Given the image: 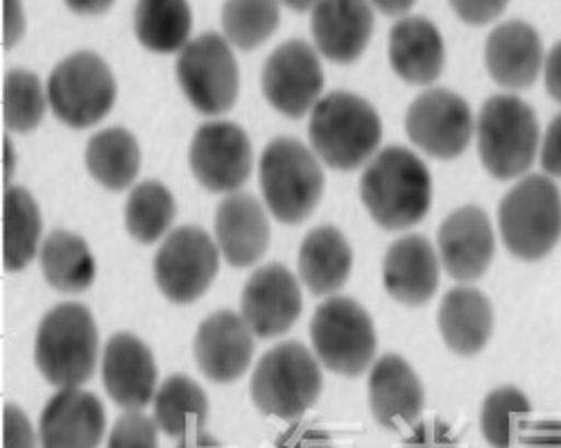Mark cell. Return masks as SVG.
<instances>
[{
	"instance_id": "22",
	"label": "cell",
	"mask_w": 561,
	"mask_h": 448,
	"mask_svg": "<svg viewBox=\"0 0 561 448\" xmlns=\"http://www.w3.org/2000/svg\"><path fill=\"white\" fill-rule=\"evenodd\" d=\"M486 71L505 89H530L546 64L539 32L525 21L501 23L484 46Z\"/></svg>"
},
{
	"instance_id": "44",
	"label": "cell",
	"mask_w": 561,
	"mask_h": 448,
	"mask_svg": "<svg viewBox=\"0 0 561 448\" xmlns=\"http://www.w3.org/2000/svg\"><path fill=\"white\" fill-rule=\"evenodd\" d=\"M25 32V14L16 0H3V46L12 48Z\"/></svg>"
},
{
	"instance_id": "39",
	"label": "cell",
	"mask_w": 561,
	"mask_h": 448,
	"mask_svg": "<svg viewBox=\"0 0 561 448\" xmlns=\"http://www.w3.org/2000/svg\"><path fill=\"white\" fill-rule=\"evenodd\" d=\"M3 448H37V435L27 415L14 403L3 407Z\"/></svg>"
},
{
	"instance_id": "49",
	"label": "cell",
	"mask_w": 561,
	"mask_h": 448,
	"mask_svg": "<svg viewBox=\"0 0 561 448\" xmlns=\"http://www.w3.org/2000/svg\"><path fill=\"white\" fill-rule=\"evenodd\" d=\"M5 143H3V148H5V182H10V177H12V172H14V150H12V146H10V141L8 139H3Z\"/></svg>"
},
{
	"instance_id": "32",
	"label": "cell",
	"mask_w": 561,
	"mask_h": 448,
	"mask_svg": "<svg viewBox=\"0 0 561 448\" xmlns=\"http://www.w3.org/2000/svg\"><path fill=\"white\" fill-rule=\"evenodd\" d=\"M193 12L184 0H146L134 10L136 39L159 55L182 53L191 42Z\"/></svg>"
},
{
	"instance_id": "9",
	"label": "cell",
	"mask_w": 561,
	"mask_h": 448,
	"mask_svg": "<svg viewBox=\"0 0 561 448\" xmlns=\"http://www.w3.org/2000/svg\"><path fill=\"white\" fill-rule=\"evenodd\" d=\"M318 360L340 376H360L376 356V331L367 310L351 297H331L318 306L310 322Z\"/></svg>"
},
{
	"instance_id": "29",
	"label": "cell",
	"mask_w": 561,
	"mask_h": 448,
	"mask_svg": "<svg viewBox=\"0 0 561 448\" xmlns=\"http://www.w3.org/2000/svg\"><path fill=\"white\" fill-rule=\"evenodd\" d=\"M39 261L44 279L59 292L78 295L95 282V259L87 240L70 231L55 229L44 240Z\"/></svg>"
},
{
	"instance_id": "15",
	"label": "cell",
	"mask_w": 561,
	"mask_h": 448,
	"mask_svg": "<svg viewBox=\"0 0 561 448\" xmlns=\"http://www.w3.org/2000/svg\"><path fill=\"white\" fill-rule=\"evenodd\" d=\"M301 288L295 274L280 263L259 267L242 288V320L256 337L288 333L301 315Z\"/></svg>"
},
{
	"instance_id": "19",
	"label": "cell",
	"mask_w": 561,
	"mask_h": 448,
	"mask_svg": "<svg viewBox=\"0 0 561 448\" xmlns=\"http://www.w3.org/2000/svg\"><path fill=\"white\" fill-rule=\"evenodd\" d=\"M369 407L374 420L388 430L416 426L426 405L424 386L416 371L397 354H388L374 363L369 381Z\"/></svg>"
},
{
	"instance_id": "14",
	"label": "cell",
	"mask_w": 561,
	"mask_h": 448,
	"mask_svg": "<svg viewBox=\"0 0 561 448\" xmlns=\"http://www.w3.org/2000/svg\"><path fill=\"white\" fill-rule=\"evenodd\" d=\"M188 161L193 175L206 191L231 195L248 184L252 175V141L236 123H204L193 136Z\"/></svg>"
},
{
	"instance_id": "47",
	"label": "cell",
	"mask_w": 561,
	"mask_h": 448,
	"mask_svg": "<svg viewBox=\"0 0 561 448\" xmlns=\"http://www.w3.org/2000/svg\"><path fill=\"white\" fill-rule=\"evenodd\" d=\"M374 8L385 16H403L414 8V3L412 0H405V3H376Z\"/></svg>"
},
{
	"instance_id": "10",
	"label": "cell",
	"mask_w": 561,
	"mask_h": 448,
	"mask_svg": "<svg viewBox=\"0 0 561 448\" xmlns=\"http://www.w3.org/2000/svg\"><path fill=\"white\" fill-rule=\"evenodd\" d=\"M178 82L199 114L220 116L229 112L240 91V71L231 44L218 32L199 34L180 53Z\"/></svg>"
},
{
	"instance_id": "46",
	"label": "cell",
	"mask_w": 561,
	"mask_h": 448,
	"mask_svg": "<svg viewBox=\"0 0 561 448\" xmlns=\"http://www.w3.org/2000/svg\"><path fill=\"white\" fill-rule=\"evenodd\" d=\"M178 448H225V446L214 435H208L204 430V433H195V435H188V437L180 439Z\"/></svg>"
},
{
	"instance_id": "17",
	"label": "cell",
	"mask_w": 561,
	"mask_h": 448,
	"mask_svg": "<svg viewBox=\"0 0 561 448\" xmlns=\"http://www.w3.org/2000/svg\"><path fill=\"white\" fill-rule=\"evenodd\" d=\"M254 331L233 310L208 315L195 335L197 367L210 383H233L250 369L254 358Z\"/></svg>"
},
{
	"instance_id": "41",
	"label": "cell",
	"mask_w": 561,
	"mask_h": 448,
	"mask_svg": "<svg viewBox=\"0 0 561 448\" xmlns=\"http://www.w3.org/2000/svg\"><path fill=\"white\" fill-rule=\"evenodd\" d=\"M541 168L546 175L561 180V114L552 118L541 143Z\"/></svg>"
},
{
	"instance_id": "6",
	"label": "cell",
	"mask_w": 561,
	"mask_h": 448,
	"mask_svg": "<svg viewBox=\"0 0 561 448\" xmlns=\"http://www.w3.org/2000/svg\"><path fill=\"white\" fill-rule=\"evenodd\" d=\"M259 177L270 214L286 225L310 218L324 193L318 157L293 136H278L263 150Z\"/></svg>"
},
{
	"instance_id": "12",
	"label": "cell",
	"mask_w": 561,
	"mask_h": 448,
	"mask_svg": "<svg viewBox=\"0 0 561 448\" xmlns=\"http://www.w3.org/2000/svg\"><path fill=\"white\" fill-rule=\"evenodd\" d=\"M473 129L469 102L448 89H428L416 95L405 114L410 141L442 161L460 157L471 143Z\"/></svg>"
},
{
	"instance_id": "13",
	"label": "cell",
	"mask_w": 561,
	"mask_h": 448,
	"mask_svg": "<svg viewBox=\"0 0 561 448\" xmlns=\"http://www.w3.org/2000/svg\"><path fill=\"white\" fill-rule=\"evenodd\" d=\"M263 95L288 118H301L322 100L324 71L320 55L308 42L290 39L280 44L265 61L261 76Z\"/></svg>"
},
{
	"instance_id": "3",
	"label": "cell",
	"mask_w": 561,
	"mask_h": 448,
	"mask_svg": "<svg viewBox=\"0 0 561 448\" xmlns=\"http://www.w3.org/2000/svg\"><path fill=\"white\" fill-rule=\"evenodd\" d=\"M34 363L53 388L73 390L91 381L98 365V329L82 303H59L44 315Z\"/></svg>"
},
{
	"instance_id": "33",
	"label": "cell",
	"mask_w": 561,
	"mask_h": 448,
	"mask_svg": "<svg viewBox=\"0 0 561 448\" xmlns=\"http://www.w3.org/2000/svg\"><path fill=\"white\" fill-rule=\"evenodd\" d=\"M533 415V403L518 388L503 386L489 392L480 410V433L491 448H512Z\"/></svg>"
},
{
	"instance_id": "38",
	"label": "cell",
	"mask_w": 561,
	"mask_h": 448,
	"mask_svg": "<svg viewBox=\"0 0 561 448\" xmlns=\"http://www.w3.org/2000/svg\"><path fill=\"white\" fill-rule=\"evenodd\" d=\"M403 448H460V441L453 435L448 424L431 420L412 426L410 435L403 441Z\"/></svg>"
},
{
	"instance_id": "35",
	"label": "cell",
	"mask_w": 561,
	"mask_h": 448,
	"mask_svg": "<svg viewBox=\"0 0 561 448\" xmlns=\"http://www.w3.org/2000/svg\"><path fill=\"white\" fill-rule=\"evenodd\" d=\"M278 5L267 0H233L222 5L225 39L250 53L265 44L278 27Z\"/></svg>"
},
{
	"instance_id": "43",
	"label": "cell",
	"mask_w": 561,
	"mask_h": 448,
	"mask_svg": "<svg viewBox=\"0 0 561 448\" xmlns=\"http://www.w3.org/2000/svg\"><path fill=\"white\" fill-rule=\"evenodd\" d=\"M450 8L465 23L484 25L499 19L507 10V3H450Z\"/></svg>"
},
{
	"instance_id": "37",
	"label": "cell",
	"mask_w": 561,
	"mask_h": 448,
	"mask_svg": "<svg viewBox=\"0 0 561 448\" xmlns=\"http://www.w3.org/2000/svg\"><path fill=\"white\" fill-rule=\"evenodd\" d=\"M107 448H159V426L144 412H127L116 420Z\"/></svg>"
},
{
	"instance_id": "1",
	"label": "cell",
	"mask_w": 561,
	"mask_h": 448,
	"mask_svg": "<svg viewBox=\"0 0 561 448\" xmlns=\"http://www.w3.org/2000/svg\"><path fill=\"white\" fill-rule=\"evenodd\" d=\"M360 199L378 227L388 231L410 229L431 211V172L408 148H385L363 172Z\"/></svg>"
},
{
	"instance_id": "23",
	"label": "cell",
	"mask_w": 561,
	"mask_h": 448,
	"mask_svg": "<svg viewBox=\"0 0 561 448\" xmlns=\"http://www.w3.org/2000/svg\"><path fill=\"white\" fill-rule=\"evenodd\" d=\"M216 243L231 267H252L270 248L263 204L250 193L227 195L216 211Z\"/></svg>"
},
{
	"instance_id": "45",
	"label": "cell",
	"mask_w": 561,
	"mask_h": 448,
	"mask_svg": "<svg viewBox=\"0 0 561 448\" xmlns=\"http://www.w3.org/2000/svg\"><path fill=\"white\" fill-rule=\"evenodd\" d=\"M543 76H546V89L550 97L561 105V42H557L543 64Z\"/></svg>"
},
{
	"instance_id": "24",
	"label": "cell",
	"mask_w": 561,
	"mask_h": 448,
	"mask_svg": "<svg viewBox=\"0 0 561 448\" xmlns=\"http://www.w3.org/2000/svg\"><path fill=\"white\" fill-rule=\"evenodd\" d=\"M312 39L318 50L335 61H356L374 32V8L360 0H327L318 3L310 16Z\"/></svg>"
},
{
	"instance_id": "5",
	"label": "cell",
	"mask_w": 561,
	"mask_h": 448,
	"mask_svg": "<svg viewBox=\"0 0 561 448\" xmlns=\"http://www.w3.org/2000/svg\"><path fill=\"white\" fill-rule=\"evenodd\" d=\"M322 388L318 356L295 340L276 344L259 360L250 386L256 407L284 422H299L318 403Z\"/></svg>"
},
{
	"instance_id": "2",
	"label": "cell",
	"mask_w": 561,
	"mask_h": 448,
	"mask_svg": "<svg viewBox=\"0 0 561 448\" xmlns=\"http://www.w3.org/2000/svg\"><path fill=\"white\" fill-rule=\"evenodd\" d=\"M312 152L333 170H356L376 157L382 123L374 105L356 93L333 91L310 112Z\"/></svg>"
},
{
	"instance_id": "30",
	"label": "cell",
	"mask_w": 561,
	"mask_h": 448,
	"mask_svg": "<svg viewBox=\"0 0 561 448\" xmlns=\"http://www.w3.org/2000/svg\"><path fill=\"white\" fill-rule=\"evenodd\" d=\"M42 211L30 191L8 186L3 193V265L21 272L42 252Z\"/></svg>"
},
{
	"instance_id": "31",
	"label": "cell",
	"mask_w": 561,
	"mask_h": 448,
	"mask_svg": "<svg viewBox=\"0 0 561 448\" xmlns=\"http://www.w3.org/2000/svg\"><path fill=\"white\" fill-rule=\"evenodd\" d=\"M91 177L110 191H125L140 170V148L123 127H110L93 134L84 152Z\"/></svg>"
},
{
	"instance_id": "21",
	"label": "cell",
	"mask_w": 561,
	"mask_h": 448,
	"mask_svg": "<svg viewBox=\"0 0 561 448\" xmlns=\"http://www.w3.org/2000/svg\"><path fill=\"white\" fill-rule=\"evenodd\" d=\"M442 261L424 236H403L390 245L382 261V284L403 306H424L439 288Z\"/></svg>"
},
{
	"instance_id": "48",
	"label": "cell",
	"mask_w": 561,
	"mask_h": 448,
	"mask_svg": "<svg viewBox=\"0 0 561 448\" xmlns=\"http://www.w3.org/2000/svg\"><path fill=\"white\" fill-rule=\"evenodd\" d=\"M68 8L80 12V14H104L112 8V3L110 0H104V3H89L87 0V3H68Z\"/></svg>"
},
{
	"instance_id": "20",
	"label": "cell",
	"mask_w": 561,
	"mask_h": 448,
	"mask_svg": "<svg viewBox=\"0 0 561 448\" xmlns=\"http://www.w3.org/2000/svg\"><path fill=\"white\" fill-rule=\"evenodd\" d=\"M107 428L104 405L93 392L59 390L39 417L42 448H98Z\"/></svg>"
},
{
	"instance_id": "7",
	"label": "cell",
	"mask_w": 561,
	"mask_h": 448,
	"mask_svg": "<svg viewBox=\"0 0 561 448\" xmlns=\"http://www.w3.org/2000/svg\"><path fill=\"white\" fill-rule=\"evenodd\" d=\"M505 248L520 261L548 256L561 238V193L550 177H523L499 204Z\"/></svg>"
},
{
	"instance_id": "25",
	"label": "cell",
	"mask_w": 561,
	"mask_h": 448,
	"mask_svg": "<svg viewBox=\"0 0 561 448\" xmlns=\"http://www.w3.org/2000/svg\"><path fill=\"white\" fill-rule=\"evenodd\" d=\"M446 50L437 25L424 16L401 19L390 32V64L410 84H433L444 68Z\"/></svg>"
},
{
	"instance_id": "27",
	"label": "cell",
	"mask_w": 561,
	"mask_h": 448,
	"mask_svg": "<svg viewBox=\"0 0 561 448\" xmlns=\"http://www.w3.org/2000/svg\"><path fill=\"white\" fill-rule=\"evenodd\" d=\"M351 265H354V252L337 227L324 225L304 238L299 250V274L304 286L314 297L337 292L348 279Z\"/></svg>"
},
{
	"instance_id": "4",
	"label": "cell",
	"mask_w": 561,
	"mask_h": 448,
	"mask_svg": "<svg viewBox=\"0 0 561 448\" xmlns=\"http://www.w3.org/2000/svg\"><path fill=\"white\" fill-rule=\"evenodd\" d=\"M478 152L484 170L496 180H516L537 159L541 131L528 102L516 95H491L476 120Z\"/></svg>"
},
{
	"instance_id": "18",
	"label": "cell",
	"mask_w": 561,
	"mask_h": 448,
	"mask_svg": "<svg viewBox=\"0 0 561 448\" xmlns=\"http://www.w3.org/2000/svg\"><path fill=\"white\" fill-rule=\"evenodd\" d=\"M157 363L148 344L134 333H114L102 354V383L112 401L140 412L157 397Z\"/></svg>"
},
{
	"instance_id": "8",
	"label": "cell",
	"mask_w": 561,
	"mask_h": 448,
	"mask_svg": "<svg viewBox=\"0 0 561 448\" xmlns=\"http://www.w3.org/2000/svg\"><path fill=\"white\" fill-rule=\"evenodd\" d=\"M116 102L110 64L91 50L61 59L48 78V105L68 127L87 129L107 116Z\"/></svg>"
},
{
	"instance_id": "16",
	"label": "cell",
	"mask_w": 561,
	"mask_h": 448,
	"mask_svg": "<svg viewBox=\"0 0 561 448\" xmlns=\"http://www.w3.org/2000/svg\"><path fill=\"white\" fill-rule=\"evenodd\" d=\"M437 248L442 267L448 272V277L455 282H476L494 261V227L480 206H460L439 225Z\"/></svg>"
},
{
	"instance_id": "42",
	"label": "cell",
	"mask_w": 561,
	"mask_h": 448,
	"mask_svg": "<svg viewBox=\"0 0 561 448\" xmlns=\"http://www.w3.org/2000/svg\"><path fill=\"white\" fill-rule=\"evenodd\" d=\"M520 448H561V422H539L525 426Z\"/></svg>"
},
{
	"instance_id": "28",
	"label": "cell",
	"mask_w": 561,
	"mask_h": 448,
	"mask_svg": "<svg viewBox=\"0 0 561 448\" xmlns=\"http://www.w3.org/2000/svg\"><path fill=\"white\" fill-rule=\"evenodd\" d=\"M154 424L163 435L184 439L195 433H204L208 424L206 392L184 374H174L157 390L154 397Z\"/></svg>"
},
{
	"instance_id": "50",
	"label": "cell",
	"mask_w": 561,
	"mask_h": 448,
	"mask_svg": "<svg viewBox=\"0 0 561 448\" xmlns=\"http://www.w3.org/2000/svg\"><path fill=\"white\" fill-rule=\"evenodd\" d=\"M314 5H318V3H288V8H293V10H297V12L314 10Z\"/></svg>"
},
{
	"instance_id": "11",
	"label": "cell",
	"mask_w": 561,
	"mask_h": 448,
	"mask_svg": "<svg viewBox=\"0 0 561 448\" xmlns=\"http://www.w3.org/2000/svg\"><path fill=\"white\" fill-rule=\"evenodd\" d=\"M220 250L202 227H180L165 236L154 256L159 290L174 303H193L214 284Z\"/></svg>"
},
{
	"instance_id": "40",
	"label": "cell",
	"mask_w": 561,
	"mask_h": 448,
	"mask_svg": "<svg viewBox=\"0 0 561 448\" xmlns=\"http://www.w3.org/2000/svg\"><path fill=\"white\" fill-rule=\"evenodd\" d=\"M274 448H335V446L327 430L306 422H295L284 435L276 439Z\"/></svg>"
},
{
	"instance_id": "26",
	"label": "cell",
	"mask_w": 561,
	"mask_h": 448,
	"mask_svg": "<svg viewBox=\"0 0 561 448\" xmlns=\"http://www.w3.org/2000/svg\"><path fill=\"white\" fill-rule=\"evenodd\" d=\"M437 322L450 352L476 356L486 347L494 331V308L489 297L476 288H453L442 299Z\"/></svg>"
},
{
	"instance_id": "34",
	"label": "cell",
	"mask_w": 561,
	"mask_h": 448,
	"mask_svg": "<svg viewBox=\"0 0 561 448\" xmlns=\"http://www.w3.org/2000/svg\"><path fill=\"white\" fill-rule=\"evenodd\" d=\"M178 216V204L172 193L159 182L138 184L125 206V225L134 240L144 245L157 243L170 231V225Z\"/></svg>"
},
{
	"instance_id": "36",
	"label": "cell",
	"mask_w": 561,
	"mask_h": 448,
	"mask_svg": "<svg viewBox=\"0 0 561 448\" xmlns=\"http://www.w3.org/2000/svg\"><path fill=\"white\" fill-rule=\"evenodd\" d=\"M46 93L42 80L23 71V68H14L3 80V120L5 127L19 134H27L37 129L46 114Z\"/></svg>"
}]
</instances>
